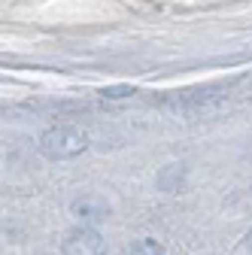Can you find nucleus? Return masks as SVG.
<instances>
[{
  "mask_svg": "<svg viewBox=\"0 0 252 255\" xmlns=\"http://www.w3.org/2000/svg\"><path fill=\"white\" fill-rule=\"evenodd\" d=\"M88 149V134L76 125H55L40 137V152L52 161H67Z\"/></svg>",
  "mask_w": 252,
  "mask_h": 255,
  "instance_id": "nucleus-1",
  "label": "nucleus"
},
{
  "mask_svg": "<svg viewBox=\"0 0 252 255\" xmlns=\"http://www.w3.org/2000/svg\"><path fill=\"white\" fill-rule=\"evenodd\" d=\"M61 252L64 255H107V240H104L101 231H94L88 225H79V228L64 234Z\"/></svg>",
  "mask_w": 252,
  "mask_h": 255,
  "instance_id": "nucleus-2",
  "label": "nucleus"
},
{
  "mask_svg": "<svg viewBox=\"0 0 252 255\" xmlns=\"http://www.w3.org/2000/svg\"><path fill=\"white\" fill-rule=\"evenodd\" d=\"M70 213L82 225H94V222H104L110 216V204L101 195H79V198L70 201Z\"/></svg>",
  "mask_w": 252,
  "mask_h": 255,
  "instance_id": "nucleus-3",
  "label": "nucleus"
},
{
  "mask_svg": "<svg viewBox=\"0 0 252 255\" xmlns=\"http://www.w3.org/2000/svg\"><path fill=\"white\" fill-rule=\"evenodd\" d=\"M182 179H185V167H182V164H167V167L158 173V188L167 191V195H173V191H179Z\"/></svg>",
  "mask_w": 252,
  "mask_h": 255,
  "instance_id": "nucleus-4",
  "label": "nucleus"
},
{
  "mask_svg": "<svg viewBox=\"0 0 252 255\" xmlns=\"http://www.w3.org/2000/svg\"><path fill=\"white\" fill-rule=\"evenodd\" d=\"M128 255H167V252H164V246H161L158 240L143 237V240H137V243L128 249Z\"/></svg>",
  "mask_w": 252,
  "mask_h": 255,
  "instance_id": "nucleus-5",
  "label": "nucleus"
},
{
  "mask_svg": "<svg viewBox=\"0 0 252 255\" xmlns=\"http://www.w3.org/2000/svg\"><path fill=\"white\" fill-rule=\"evenodd\" d=\"M246 252H249V255H252V231H249V234H246Z\"/></svg>",
  "mask_w": 252,
  "mask_h": 255,
  "instance_id": "nucleus-6",
  "label": "nucleus"
},
{
  "mask_svg": "<svg viewBox=\"0 0 252 255\" xmlns=\"http://www.w3.org/2000/svg\"><path fill=\"white\" fill-rule=\"evenodd\" d=\"M249 195H252V188H249Z\"/></svg>",
  "mask_w": 252,
  "mask_h": 255,
  "instance_id": "nucleus-7",
  "label": "nucleus"
}]
</instances>
